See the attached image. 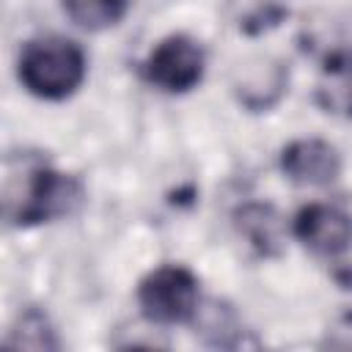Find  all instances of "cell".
<instances>
[{
    "label": "cell",
    "instance_id": "1",
    "mask_svg": "<svg viewBox=\"0 0 352 352\" xmlns=\"http://www.w3.org/2000/svg\"><path fill=\"white\" fill-rule=\"evenodd\" d=\"M88 74V58L82 47L63 36L30 38L16 60V77L22 88L47 102L69 99Z\"/></svg>",
    "mask_w": 352,
    "mask_h": 352
},
{
    "label": "cell",
    "instance_id": "2",
    "mask_svg": "<svg viewBox=\"0 0 352 352\" xmlns=\"http://www.w3.org/2000/svg\"><path fill=\"white\" fill-rule=\"evenodd\" d=\"M82 198V187L74 176L60 173L44 160H30L22 168V184H8L6 217L11 226L28 228L38 223L72 214Z\"/></svg>",
    "mask_w": 352,
    "mask_h": 352
},
{
    "label": "cell",
    "instance_id": "3",
    "mask_svg": "<svg viewBox=\"0 0 352 352\" xmlns=\"http://www.w3.org/2000/svg\"><path fill=\"white\" fill-rule=\"evenodd\" d=\"M140 314L154 324H184L192 322L201 308L198 278L182 264L154 267L138 283Z\"/></svg>",
    "mask_w": 352,
    "mask_h": 352
},
{
    "label": "cell",
    "instance_id": "4",
    "mask_svg": "<svg viewBox=\"0 0 352 352\" xmlns=\"http://www.w3.org/2000/svg\"><path fill=\"white\" fill-rule=\"evenodd\" d=\"M206 72V55L204 47L184 36V33H170L157 47L146 55L140 74L148 85L165 91V94H187L192 91Z\"/></svg>",
    "mask_w": 352,
    "mask_h": 352
},
{
    "label": "cell",
    "instance_id": "5",
    "mask_svg": "<svg viewBox=\"0 0 352 352\" xmlns=\"http://www.w3.org/2000/svg\"><path fill=\"white\" fill-rule=\"evenodd\" d=\"M292 231L319 256H341L352 248V214L333 204H305L294 214Z\"/></svg>",
    "mask_w": 352,
    "mask_h": 352
},
{
    "label": "cell",
    "instance_id": "6",
    "mask_svg": "<svg viewBox=\"0 0 352 352\" xmlns=\"http://www.w3.org/2000/svg\"><path fill=\"white\" fill-rule=\"evenodd\" d=\"M283 176L302 187H324L341 176V154L322 138H297L280 148Z\"/></svg>",
    "mask_w": 352,
    "mask_h": 352
},
{
    "label": "cell",
    "instance_id": "7",
    "mask_svg": "<svg viewBox=\"0 0 352 352\" xmlns=\"http://www.w3.org/2000/svg\"><path fill=\"white\" fill-rule=\"evenodd\" d=\"M234 226L236 231L248 239L256 256L261 258H275L283 250V223L280 214L272 204L264 201H245L234 212Z\"/></svg>",
    "mask_w": 352,
    "mask_h": 352
},
{
    "label": "cell",
    "instance_id": "8",
    "mask_svg": "<svg viewBox=\"0 0 352 352\" xmlns=\"http://www.w3.org/2000/svg\"><path fill=\"white\" fill-rule=\"evenodd\" d=\"M66 16L82 30H104L118 25L132 0H60Z\"/></svg>",
    "mask_w": 352,
    "mask_h": 352
},
{
    "label": "cell",
    "instance_id": "9",
    "mask_svg": "<svg viewBox=\"0 0 352 352\" xmlns=\"http://www.w3.org/2000/svg\"><path fill=\"white\" fill-rule=\"evenodd\" d=\"M6 344L8 346H25V349H58L60 346V341L55 338L50 316L41 308H33V305L19 311Z\"/></svg>",
    "mask_w": 352,
    "mask_h": 352
},
{
    "label": "cell",
    "instance_id": "10",
    "mask_svg": "<svg viewBox=\"0 0 352 352\" xmlns=\"http://www.w3.org/2000/svg\"><path fill=\"white\" fill-rule=\"evenodd\" d=\"M283 88H286V69L280 63H275L264 72V77L248 80L239 85V102L248 110L261 113V110H270L283 96Z\"/></svg>",
    "mask_w": 352,
    "mask_h": 352
},
{
    "label": "cell",
    "instance_id": "11",
    "mask_svg": "<svg viewBox=\"0 0 352 352\" xmlns=\"http://www.w3.org/2000/svg\"><path fill=\"white\" fill-rule=\"evenodd\" d=\"M195 316H204L206 319L204 322V333H206V338L214 346H239L242 344L245 330L239 327V322H236V316H234L231 308L214 302L209 308H198Z\"/></svg>",
    "mask_w": 352,
    "mask_h": 352
},
{
    "label": "cell",
    "instance_id": "12",
    "mask_svg": "<svg viewBox=\"0 0 352 352\" xmlns=\"http://www.w3.org/2000/svg\"><path fill=\"white\" fill-rule=\"evenodd\" d=\"M289 16V8L278 0H261L258 6H253L242 19H239V30L245 36H261L272 28H278L283 19Z\"/></svg>",
    "mask_w": 352,
    "mask_h": 352
},
{
    "label": "cell",
    "instance_id": "13",
    "mask_svg": "<svg viewBox=\"0 0 352 352\" xmlns=\"http://www.w3.org/2000/svg\"><path fill=\"white\" fill-rule=\"evenodd\" d=\"M327 344L330 346H352V314H344L330 330H327Z\"/></svg>",
    "mask_w": 352,
    "mask_h": 352
}]
</instances>
